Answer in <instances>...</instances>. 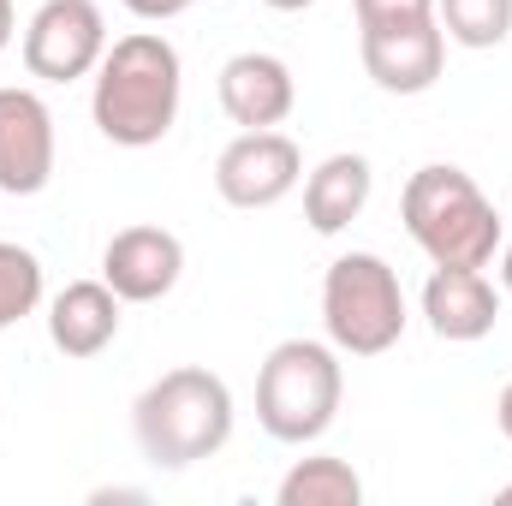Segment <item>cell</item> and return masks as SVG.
Masks as SVG:
<instances>
[{"label":"cell","mask_w":512,"mask_h":506,"mask_svg":"<svg viewBox=\"0 0 512 506\" xmlns=\"http://www.w3.org/2000/svg\"><path fill=\"white\" fill-rule=\"evenodd\" d=\"M54 179V108L36 90L0 84V191L36 197Z\"/></svg>","instance_id":"9c48e42d"},{"label":"cell","mask_w":512,"mask_h":506,"mask_svg":"<svg viewBox=\"0 0 512 506\" xmlns=\"http://www.w3.org/2000/svg\"><path fill=\"white\" fill-rule=\"evenodd\" d=\"M120 322H126V298L108 280H72L48 298V340L72 364L102 358L120 340Z\"/></svg>","instance_id":"4fadbf2b"},{"label":"cell","mask_w":512,"mask_h":506,"mask_svg":"<svg viewBox=\"0 0 512 506\" xmlns=\"http://www.w3.org/2000/svg\"><path fill=\"white\" fill-rule=\"evenodd\" d=\"M304 185V149L286 131H239L215 155V191L227 209H274Z\"/></svg>","instance_id":"52a82bcc"},{"label":"cell","mask_w":512,"mask_h":506,"mask_svg":"<svg viewBox=\"0 0 512 506\" xmlns=\"http://www.w3.org/2000/svg\"><path fill=\"white\" fill-rule=\"evenodd\" d=\"M12 30H18V12H12V0H0V54L12 48Z\"/></svg>","instance_id":"44dd1931"},{"label":"cell","mask_w":512,"mask_h":506,"mask_svg":"<svg viewBox=\"0 0 512 506\" xmlns=\"http://www.w3.org/2000/svg\"><path fill=\"white\" fill-rule=\"evenodd\" d=\"M423 322L447 346H477L501 322V286L483 268H429V280H423Z\"/></svg>","instance_id":"8fae6325"},{"label":"cell","mask_w":512,"mask_h":506,"mask_svg":"<svg viewBox=\"0 0 512 506\" xmlns=\"http://www.w3.org/2000/svg\"><path fill=\"white\" fill-rule=\"evenodd\" d=\"M501 298H512V239H501Z\"/></svg>","instance_id":"7402d4cb"},{"label":"cell","mask_w":512,"mask_h":506,"mask_svg":"<svg viewBox=\"0 0 512 506\" xmlns=\"http://www.w3.org/2000/svg\"><path fill=\"white\" fill-rule=\"evenodd\" d=\"M185 274V245L167 227H120L102 251V280L126 298V304H155L179 286Z\"/></svg>","instance_id":"7c38bea8"},{"label":"cell","mask_w":512,"mask_h":506,"mask_svg":"<svg viewBox=\"0 0 512 506\" xmlns=\"http://www.w3.org/2000/svg\"><path fill=\"white\" fill-rule=\"evenodd\" d=\"M215 96H221V114L239 131H274L286 126V114L298 108V78L280 54L268 48H245L221 66L215 78Z\"/></svg>","instance_id":"30bf717a"},{"label":"cell","mask_w":512,"mask_h":506,"mask_svg":"<svg viewBox=\"0 0 512 506\" xmlns=\"http://www.w3.org/2000/svg\"><path fill=\"white\" fill-rule=\"evenodd\" d=\"M233 417L239 411L227 381L203 364H179L137 393L131 435L155 471H191L197 459H215L233 441Z\"/></svg>","instance_id":"7a4b0ae2"},{"label":"cell","mask_w":512,"mask_h":506,"mask_svg":"<svg viewBox=\"0 0 512 506\" xmlns=\"http://www.w3.org/2000/svg\"><path fill=\"white\" fill-rule=\"evenodd\" d=\"M268 12H304V6H316V0H262Z\"/></svg>","instance_id":"603a6c76"},{"label":"cell","mask_w":512,"mask_h":506,"mask_svg":"<svg viewBox=\"0 0 512 506\" xmlns=\"http://www.w3.org/2000/svg\"><path fill=\"white\" fill-rule=\"evenodd\" d=\"M108 54V18L96 0H42L24 24V72L42 84L96 78Z\"/></svg>","instance_id":"8992f818"},{"label":"cell","mask_w":512,"mask_h":506,"mask_svg":"<svg viewBox=\"0 0 512 506\" xmlns=\"http://www.w3.org/2000/svg\"><path fill=\"white\" fill-rule=\"evenodd\" d=\"M346 364L328 340H280L256 370V423L286 447H310L334 429Z\"/></svg>","instance_id":"277c9868"},{"label":"cell","mask_w":512,"mask_h":506,"mask_svg":"<svg viewBox=\"0 0 512 506\" xmlns=\"http://www.w3.org/2000/svg\"><path fill=\"white\" fill-rule=\"evenodd\" d=\"M358 54H364V72H370L376 90H387V96H423V90L441 84L447 30H441V18L376 24V30H358Z\"/></svg>","instance_id":"ba28073f"},{"label":"cell","mask_w":512,"mask_h":506,"mask_svg":"<svg viewBox=\"0 0 512 506\" xmlns=\"http://www.w3.org/2000/svg\"><path fill=\"white\" fill-rule=\"evenodd\" d=\"M42 292H48V274H42V256L30 245H12L0 239V334L18 328L24 316L42 310Z\"/></svg>","instance_id":"2e32d148"},{"label":"cell","mask_w":512,"mask_h":506,"mask_svg":"<svg viewBox=\"0 0 512 506\" xmlns=\"http://www.w3.org/2000/svg\"><path fill=\"white\" fill-rule=\"evenodd\" d=\"M399 221H405L411 245L429 256V268H489L507 239L483 185L453 161H429L405 179Z\"/></svg>","instance_id":"3957f363"},{"label":"cell","mask_w":512,"mask_h":506,"mask_svg":"<svg viewBox=\"0 0 512 506\" xmlns=\"http://www.w3.org/2000/svg\"><path fill=\"white\" fill-rule=\"evenodd\" d=\"M405 286L376 251H346L322 274V328L340 358H382L405 340Z\"/></svg>","instance_id":"5b68a950"},{"label":"cell","mask_w":512,"mask_h":506,"mask_svg":"<svg viewBox=\"0 0 512 506\" xmlns=\"http://www.w3.org/2000/svg\"><path fill=\"white\" fill-rule=\"evenodd\" d=\"M185 102V60L161 30H131L108 42L90 90V120L114 149H155Z\"/></svg>","instance_id":"6da1fadb"},{"label":"cell","mask_w":512,"mask_h":506,"mask_svg":"<svg viewBox=\"0 0 512 506\" xmlns=\"http://www.w3.org/2000/svg\"><path fill=\"white\" fill-rule=\"evenodd\" d=\"M495 429H501V435L512 441V381L501 387V399H495Z\"/></svg>","instance_id":"ffe728a7"},{"label":"cell","mask_w":512,"mask_h":506,"mask_svg":"<svg viewBox=\"0 0 512 506\" xmlns=\"http://www.w3.org/2000/svg\"><path fill=\"white\" fill-rule=\"evenodd\" d=\"M501 501H507V506H512V483H507V489H501Z\"/></svg>","instance_id":"cb8c5ba5"},{"label":"cell","mask_w":512,"mask_h":506,"mask_svg":"<svg viewBox=\"0 0 512 506\" xmlns=\"http://www.w3.org/2000/svg\"><path fill=\"white\" fill-rule=\"evenodd\" d=\"M358 6V30H376V24H417V18H435V0H352Z\"/></svg>","instance_id":"ac0fdd59"},{"label":"cell","mask_w":512,"mask_h":506,"mask_svg":"<svg viewBox=\"0 0 512 506\" xmlns=\"http://www.w3.org/2000/svg\"><path fill=\"white\" fill-rule=\"evenodd\" d=\"M197 0H126L131 18H143V24H167V18H179V12H191Z\"/></svg>","instance_id":"d6986e66"},{"label":"cell","mask_w":512,"mask_h":506,"mask_svg":"<svg viewBox=\"0 0 512 506\" xmlns=\"http://www.w3.org/2000/svg\"><path fill=\"white\" fill-rule=\"evenodd\" d=\"M274 501L280 506H358L364 501V477L346 459H334V453H310V459H298L280 477Z\"/></svg>","instance_id":"9a60e30c"},{"label":"cell","mask_w":512,"mask_h":506,"mask_svg":"<svg viewBox=\"0 0 512 506\" xmlns=\"http://www.w3.org/2000/svg\"><path fill=\"white\" fill-rule=\"evenodd\" d=\"M370 191H376V167H370V155L340 149V155L316 161L310 179H304V221H310V233H322V239L346 233V227L370 209Z\"/></svg>","instance_id":"5bb4252c"},{"label":"cell","mask_w":512,"mask_h":506,"mask_svg":"<svg viewBox=\"0 0 512 506\" xmlns=\"http://www.w3.org/2000/svg\"><path fill=\"white\" fill-rule=\"evenodd\" d=\"M435 18L459 48H501L512 36V0H435Z\"/></svg>","instance_id":"e0dca14e"}]
</instances>
